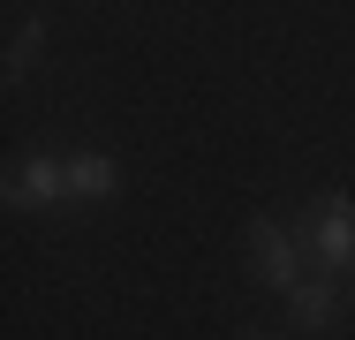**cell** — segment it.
<instances>
[{
	"label": "cell",
	"mask_w": 355,
	"mask_h": 340,
	"mask_svg": "<svg viewBox=\"0 0 355 340\" xmlns=\"http://www.w3.org/2000/svg\"><path fill=\"white\" fill-rule=\"evenodd\" d=\"M121 189V167L106 159V151H69V197H83V204H106Z\"/></svg>",
	"instance_id": "obj_5"
},
{
	"label": "cell",
	"mask_w": 355,
	"mask_h": 340,
	"mask_svg": "<svg viewBox=\"0 0 355 340\" xmlns=\"http://www.w3.org/2000/svg\"><path fill=\"white\" fill-rule=\"evenodd\" d=\"M69 197V159H46V151H23L15 174H8V204L15 212H53Z\"/></svg>",
	"instance_id": "obj_3"
},
{
	"label": "cell",
	"mask_w": 355,
	"mask_h": 340,
	"mask_svg": "<svg viewBox=\"0 0 355 340\" xmlns=\"http://www.w3.org/2000/svg\"><path fill=\"white\" fill-rule=\"evenodd\" d=\"M242 340H265V333H242Z\"/></svg>",
	"instance_id": "obj_7"
},
{
	"label": "cell",
	"mask_w": 355,
	"mask_h": 340,
	"mask_svg": "<svg viewBox=\"0 0 355 340\" xmlns=\"http://www.w3.org/2000/svg\"><path fill=\"white\" fill-rule=\"evenodd\" d=\"M287 318H295L302 333H325V325L340 318V280H325V272H318V280H295V287H287Z\"/></svg>",
	"instance_id": "obj_4"
},
{
	"label": "cell",
	"mask_w": 355,
	"mask_h": 340,
	"mask_svg": "<svg viewBox=\"0 0 355 340\" xmlns=\"http://www.w3.org/2000/svg\"><path fill=\"white\" fill-rule=\"evenodd\" d=\"M242 242H250V265H257V280H265L272 295H287V287L302 280V242L287 235L280 219H265V212H257V219L242 227Z\"/></svg>",
	"instance_id": "obj_2"
},
{
	"label": "cell",
	"mask_w": 355,
	"mask_h": 340,
	"mask_svg": "<svg viewBox=\"0 0 355 340\" xmlns=\"http://www.w3.org/2000/svg\"><path fill=\"white\" fill-rule=\"evenodd\" d=\"M302 250L318 257L325 280L355 287V197H310V212H302Z\"/></svg>",
	"instance_id": "obj_1"
},
{
	"label": "cell",
	"mask_w": 355,
	"mask_h": 340,
	"mask_svg": "<svg viewBox=\"0 0 355 340\" xmlns=\"http://www.w3.org/2000/svg\"><path fill=\"white\" fill-rule=\"evenodd\" d=\"M38 46H46V15H23V23H15V38H8V83H23V76H31Z\"/></svg>",
	"instance_id": "obj_6"
}]
</instances>
